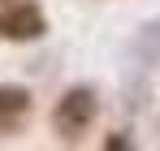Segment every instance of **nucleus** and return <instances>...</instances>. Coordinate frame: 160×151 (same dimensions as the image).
I'll list each match as a JSON object with an SVG mask.
<instances>
[{
	"mask_svg": "<svg viewBox=\"0 0 160 151\" xmlns=\"http://www.w3.org/2000/svg\"><path fill=\"white\" fill-rule=\"evenodd\" d=\"M95 117H100V95H95V86H65L61 91V100L52 104V134L56 143H65V147H78L82 138L95 129Z\"/></svg>",
	"mask_w": 160,
	"mask_h": 151,
	"instance_id": "f257e3e1",
	"label": "nucleus"
},
{
	"mask_svg": "<svg viewBox=\"0 0 160 151\" xmlns=\"http://www.w3.org/2000/svg\"><path fill=\"white\" fill-rule=\"evenodd\" d=\"M48 35V13L39 0H9L0 4V39L4 43H39Z\"/></svg>",
	"mask_w": 160,
	"mask_h": 151,
	"instance_id": "f03ea898",
	"label": "nucleus"
},
{
	"mask_svg": "<svg viewBox=\"0 0 160 151\" xmlns=\"http://www.w3.org/2000/svg\"><path fill=\"white\" fill-rule=\"evenodd\" d=\"M0 4H9V0H0Z\"/></svg>",
	"mask_w": 160,
	"mask_h": 151,
	"instance_id": "20e7f679",
	"label": "nucleus"
},
{
	"mask_svg": "<svg viewBox=\"0 0 160 151\" xmlns=\"http://www.w3.org/2000/svg\"><path fill=\"white\" fill-rule=\"evenodd\" d=\"M35 112V95L18 82H0V138H18Z\"/></svg>",
	"mask_w": 160,
	"mask_h": 151,
	"instance_id": "7ed1b4c3",
	"label": "nucleus"
}]
</instances>
